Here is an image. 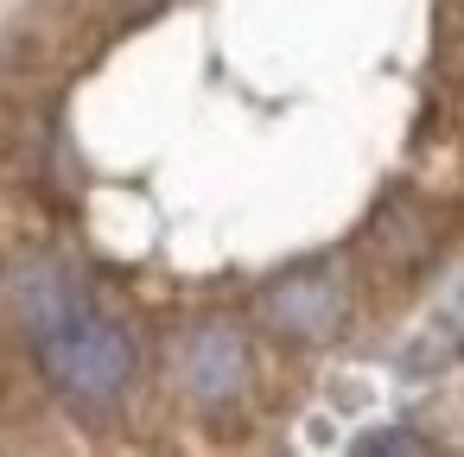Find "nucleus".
<instances>
[{
	"label": "nucleus",
	"instance_id": "obj_1",
	"mask_svg": "<svg viewBox=\"0 0 464 457\" xmlns=\"http://www.w3.org/2000/svg\"><path fill=\"white\" fill-rule=\"evenodd\" d=\"M33 343H39V362L52 368V381L90 406L115 400L134 375V337L115 318H102L90 305V292L71 299L64 311H52L45 324H33Z\"/></svg>",
	"mask_w": 464,
	"mask_h": 457
},
{
	"label": "nucleus",
	"instance_id": "obj_3",
	"mask_svg": "<svg viewBox=\"0 0 464 457\" xmlns=\"http://www.w3.org/2000/svg\"><path fill=\"white\" fill-rule=\"evenodd\" d=\"M185 375H191V394L210 400V406L229 400V394H242V375H248V349H242V337H236L229 324L198 330L191 349H185Z\"/></svg>",
	"mask_w": 464,
	"mask_h": 457
},
{
	"label": "nucleus",
	"instance_id": "obj_4",
	"mask_svg": "<svg viewBox=\"0 0 464 457\" xmlns=\"http://www.w3.org/2000/svg\"><path fill=\"white\" fill-rule=\"evenodd\" d=\"M362 451H426V438H413V432H369Z\"/></svg>",
	"mask_w": 464,
	"mask_h": 457
},
{
	"label": "nucleus",
	"instance_id": "obj_2",
	"mask_svg": "<svg viewBox=\"0 0 464 457\" xmlns=\"http://www.w3.org/2000/svg\"><path fill=\"white\" fill-rule=\"evenodd\" d=\"M261 305H267L274 330H286V337H331L343 318V292L331 273H286Z\"/></svg>",
	"mask_w": 464,
	"mask_h": 457
}]
</instances>
